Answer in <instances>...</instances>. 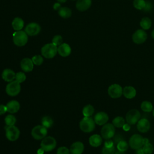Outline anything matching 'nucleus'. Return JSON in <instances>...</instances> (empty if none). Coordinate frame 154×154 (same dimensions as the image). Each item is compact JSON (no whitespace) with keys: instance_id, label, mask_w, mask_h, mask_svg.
Returning a JSON list of instances; mask_svg holds the SVG:
<instances>
[{"instance_id":"1","label":"nucleus","mask_w":154,"mask_h":154,"mask_svg":"<svg viewBox=\"0 0 154 154\" xmlns=\"http://www.w3.org/2000/svg\"><path fill=\"white\" fill-rule=\"evenodd\" d=\"M28 40V37L25 31H15L13 34V42L14 44L19 47L25 46Z\"/></svg>"},{"instance_id":"2","label":"nucleus","mask_w":154,"mask_h":154,"mask_svg":"<svg viewBox=\"0 0 154 154\" xmlns=\"http://www.w3.org/2000/svg\"><path fill=\"white\" fill-rule=\"evenodd\" d=\"M95 122L91 117H84L79 122L81 130L85 133L92 132L95 128Z\"/></svg>"},{"instance_id":"3","label":"nucleus","mask_w":154,"mask_h":154,"mask_svg":"<svg viewBox=\"0 0 154 154\" xmlns=\"http://www.w3.org/2000/svg\"><path fill=\"white\" fill-rule=\"evenodd\" d=\"M42 55L48 59L53 58L58 53V47L53 43H47L41 49Z\"/></svg>"},{"instance_id":"4","label":"nucleus","mask_w":154,"mask_h":154,"mask_svg":"<svg viewBox=\"0 0 154 154\" xmlns=\"http://www.w3.org/2000/svg\"><path fill=\"white\" fill-rule=\"evenodd\" d=\"M57 146V141L51 136L46 137L42 140L40 147L44 150L45 152H50L53 150Z\"/></svg>"},{"instance_id":"5","label":"nucleus","mask_w":154,"mask_h":154,"mask_svg":"<svg viewBox=\"0 0 154 154\" xmlns=\"http://www.w3.org/2000/svg\"><path fill=\"white\" fill-rule=\"evenodd\" d=\"M48 129L42 125L34 126L31 130L32 137L37 140H40L46 137Z\"/></svg>"},{"instance_id":"6","label":"nucleus","mask_w":154,"mask_h":154,"mask_svg":"<svg viewBox=\"0 0 154 154\" xmlns=\"http://www.w3.org/2000/svg\"><path fill=\"white\" fill-rule=\"evenodd\" d=\"M20 84L16 80L8 82L5 87L6 93L10 96H16L20 91Z\"/></svg>"},{"instance_id":"7","label":"nucleus","mask_w":154,"mask_h":154,"mask_svg":"<svg viewBox=\"0 0 154 154\" xmlns=\"http://www.w3.org/2000/svg\"><path fill=\"white\" fill-rule=\"evenodd\" d=\"M100 133L102 137L104 139H111L115 135V127L111 123H106L101 128Z\"/></svg>"},{"instance_id":"8","label":"nucleus","mask_w":154,"mask_h":154,"mask_svg":"<svg viewBox=\"0 0 154 154\" xmlns=\"http://www.w3.org/2000/svg\"><path fill=\"white\" fill-rule=\"evenodd\" d=\"M19 135L20 131L16 126H7L5 128V136L9 141H14L17 140Z\"/></svg>"},{"instance_id":"9","label":"nucleus","mask_w":154,"mask_h":154,"mask_svg":"<svg viewBox=\"0 0 154 154\" xmlns=\"http://www.w3.org/2000/svg\"><path fill=\"white\" fill-rule=\"evenodd\" d=\"M141 114L138 110L137 109H132L129 110L126 115V121L130 125H133L138 122L140 119Z\"/></svg>"},{"instance_id":"10","label":"nucleus","mask_w":154,"mask_h":154,"mask_svg":"<svg viewBox=\"0 0 154 154\" xmlns=\"http://www.w3.org/2000/svg\"><path fill=\"white\" fill-rule=\"evenodd\" d=\"M143 137L140 134H134L129 140V145L134 150H137L143 146Z\"/></svg>"},{"instance_id":"11","label":"nucleus","mask_w":154,"mask_h":154,"mask_svg":"<svg viewBox=\"0 0 154 154\" xmlns=\"http://www.w3.org/2000/svg\"><path fill=\"white\" fill-rule=\"evenodd\" d=\"M108 93L112 99L119 98L123 94V88L118 84H113L108 88Z\"/></svg>"},{"instance_id":"12","label":"nucleus","mask_w":154,"mask_h":154,"mask_svg":"<svg viewBox=\"0 0 154 154\" xmlns=\"http://www.w3.org/2000/svg\"><path fill=\"white\" fill-rule=\"evenodd\" d=\"M24 31L28 35L35 36L40 33L41 31V27L37 23L31 22L28 23L25 26Z\"/></svg>"},{"instance_id":"13","label":"nucleus","mask_w":154,"mask_h":154,"mask_svg":"<svg viewBox=\"0 0 154 154\" xmlns=\"http://www.w3.org/2000/svg\"><path fill=\"white\" fill-rule=\"evenodd\" d=\"M147 35L144 29H138L132 35V40L136 44H142L147 39Z\"/></svg>"},{"instance_id":"14","label":"nucleus","mask_w":154,"mask_h":154,"mask_svg":"<svg viewBox=\"0 0 154 154\" xmlns=\"http://www.w3.org/2000/svg\"><path fill=\"white\" fill-rule=\"evenodd\" d=\"M150 128V123L149 121L145 118L140 119L137 124V128L138 131L141 133L147 132Z\"/></svg>"},{"instance_id":"15","label":"nucleus","mask_w":154,"mask_h":154,"mask_svg":"<svg viewBox=\"0 0 154 154\" xmlns=\"http://www.w3.org/2000/svg\"><path fill=\"white\" fill-rule=\"evenodd\" d=\"M108 119L109 117L107 113L103 111L98 112L96 114L94 117V120L96 124L100 126L104 125L105 124H106L108 121Z\"/></svg>"},{"instance_id":"16","label":"nucleus","mask_w":154,"mask_h":154,"mask_svg":"<svg viewBox=\"0 0 154 154\" xmlns=\"http://www.w3.org/2000/svg\"><path fill=\"white\" fill-rule=\"evenodd\" d=\"M34 63L29 58H24L20 61V68L25 72H30L33 70Z\"/></svg>"},{"instance_id":"17","label":"nucleus","mask_w":154,"mask_h":154,"mask_svg":"<svg viewBox=\"0 0 154 154\" xmlns=\"http://www.w3.org/2000/svg\"><path fill=\"white\" fill-rule=\"evenodd\" d=\"M71 52V47L67 43H63L61 45L58 46V54L63 57H68L70 55Z\"/></svg>"},{"instance_id":"18","label":"nucleus","mask_w":154,"mask_h":154,"mask_svg":"<svg viewBox=\"0 0 154 154\" xmlns=\"http://www.w3.org/2000/svg\"><path fill=\"white\" fill-rule=\"evenodd\" d=\"M84 150V145L81 141L74 142L70 147L71 154H82Z\"/></svg>"},{"instance_id":"19","label":"nucleus","mask_w":154,"mask_h":154,"mask_svg":"<svg viewBox=\"0 0 154 154\" xmlns=\"http://www.w3.org/2000/svg\"><path fill=\"white\" fill-rule=\"evenodd\" d=\"M91 5V0H78L76 3V8L79 11L87 10Z\"/></svg>"},{"instance_id":"20","label":"nucleus","mask_w":154,"mask_h":154,"mask_svg":"<svg viewBox=\"0 0 154 154\" xmlns=\"http://www.w3.org/2000/svg\"><path fill=\"white\" fill-rule=\"evenodd\" d=\"M1 76L5 81L10 82L15 79L16 73L10 69H5L2 72Z\"/></svg>"},{"instance_id":"21","label":"nucleus","mask_w":154,"mask_h":154,"mask_svg":"<svg viewBox=\"0 0 154 154\" xmlns=\"http://www.w3.org/2000/svg\"><path fill=\"white\" fill-rule=\"evenodd\" d=\"M6 107L7 112L11 114H14L17 112L20 109V103L18 101L16 100H12L9 101L6 104Z\"/></svg>"},{"instance_id":"22","label":"nucleus","mask_w":154,"mask_h":154,"mask_svg":"<svg viewBox=\"0 0 154 154\" xmlns=\"http://www.w3.org/2000/svg\"><path fill=\"white\" fill-rule=\"evenodd\" d=\"M137 94L136 90L132 86H126L123 88V95L127 99L134 98Z\"/></svg>"},{"instance_id":"23","label":"nucleus","mask_w":154,"mask_h":154,"mask_svg":"<svg viewBox=\"0 0 154 154\" xmlns=\"http://www.w3.org/2000/svg\"><path fill=\"white\" fill-rule=\"evenodd\" d=\"M88 141L90 146L94 147H97L101 145L102 143V138L100 135L94 134L90 136Z\"/></svg>"},{"instance_id":"24","label":"nucleus","mask_w":154,"mask_h":154,"mask_svg":"<svg viewBox=\"0 0 154 154\" xmlns=\"http://www.w3.org/2000/svg\"><path fill=\"white\" fill-rule=\"evenodd\" d=\"M11 25L13 29L16 31H20L24 26V21L22 18L17 17L13 20Z\"/></svg>"},{"instance_id":"25","label":"nucleus","mask_w":154,"mask_h":154,"mask_svg":"<svg viewBox=\"0 0 154 154\" xmlns=\"http://www.w3.org/2000/svg\"><path fill=\"white\" fill-rule=\"evenodd\" d=\"M58 13L61 17L64 19H67L72 16V10L68 7H60V8L58 10Z\"/></svg>"},{"instance_id":"26","label":"nucleus","mask_w":154,"mask_h":154,"mask_svg":"<svg viewBox=\"0 0 154 154\" xmlns=\"http://www.w3.org/2000/svg\"><path fill=\"white\" fill-rule=\"evenodd\" d=\"M94 112V108L91 105H85L82 111V115L84 117H91Z\"/></svg>"},{"instance_id":"27","label":"nucleus","mask_w":154,"mask_h":154,"mask_svg":"<svg viewBox=\"0 0 154 154\" xmlns=\"http://www.w3.org/2000/svg\"><path fill=\"white\" fill-rule=\"evenodd\" d=\"M112 124L114 126V127L120 128H122L125 123V120L124 118L122 116L116 117L112 121Z\"/></svg>"},{"instance_id":"28","label":"nucleus","mask_w":154,"mask_h":154,"mask_svg":"<svg viewBox=\"0 0 154 154\" xmlns=\"http://www.w3.org/2000/svg\"><path fill=\"white\" fill-rule=\"evenodd\" d=\"M140 26L141 27L144 29V30H146L149 29L151 27L152 25V21L151 20L147 17H143L141 21H140Z\"/></svg>"},{"instance_id":"29","label":"nucleus","mask_w":154,"mask_h":154,"mask_svg":"<svg viewBox=\"0 0 154 154\" xmlns=\"http://www.w3.org/2000/svg\"><path fill=\"white\" fill-rule=\"evenodd\" d=\"M141 109L144 112H149L153 110V105L150 102L145 100V101H143L141 103Z\"/></svg>"},{"instance_id":"30","label":"nucleus","mask_w":154,"mask_h":154,"mask_svg":"<svg viewBox=\"0 0 154 154\" xmlns=\"http://www.w3.org/2000/svg\"><path fill=\"white\" fill-rule=\"evenodd\" d=\"M53 123L54 121L49 116H45L42 119V125L47 129L52 127Z\"/></svg>"},{"instance_id":"31","label":"nucleus","mask_w":154,"mask_h":154,"mask_svg":"<svg viewBox=\"0 0 154 154\" xmlns=\"http://www.w3.org/2000/svg\"><path fill=\"white\" fill-rule=\"evenodd\" d=\"M4 122L7 126H13L14 125L16 122V118L12 114H8L5 117Z\"/></svg>"},{"instance_id":"32","label":"nucleus","mask_w":154,"mask_h":154,"mask_svg":"<svg viewBox=\"0 0 154 154\" xmlns=\"http://www.w3.org/2000/svg\"><path fill=\"white\" fill-rule=\"evenodd\" d=\"M146 1L144 0H134L133 1V5L134 7L137 9L142 10L146 6Z\"/></svg>"},{"instance_id":"33","label":"nucleus","mask_w":154,"mask_h":154,"mask_svg":"<svg viewBox=\"0 0 154 154\" xmlns=\"http://www.w3.org/2000/svg\"><path fill=\"white\" fill-rule=\"evenodd\" d=\"M129 147V144L125 140H122L119 141L117 144V149L118 150L122 151V152H125L128 150Z\"/></svg>"},{"instance_id":"34","label":"nucleus","mask_w":154,"mask_h":154,"mask_svg":"<svg viewBox=\"0 0 154 154\" xmlns=\"http://www.w3.org/2000/svg\"><path fill=\"white\" fill-rule=\"evenodd\" d=\"M33 63L34 65L36 66H40L43 63V58L42 56L40 55H36L32 57L31 58Z\"/></svg>"},{"instance_id":"35","label":"nucleus","mask_w":154,"mask_h":154,"mask_svg":"<svg viewBox=\"0 0 154 154\" xmlns=\"http://www.w3.org/2000/svg\"><path fill=\"white\" fill-rule=\"evenodd\" d=\"M26 76L25 74V73L22 72H19L16 73V76H15V80L17 81L18 82L22 83L26 80Z\"/></svg>"},{"instance_id":"36","label":"nucleus","mask_w":154,"mask_h":154,"mask_svg":"<svg viewBox=\"0 0 154 154\" xmlns=\"http://www.w3.org/2000/svg\"><path fill=\"white\" fill-rule=\"evenodd\" d=\"M142 148L146 154H151L153 151V146L149 142L143 144Z\"/></svg>"},{"instance_id":"37","label":"nucleus","mask_w":154,"mask_h":154,"mask_svg":"<svg viewBox=\"0 0 154 154\" xmlns=\"http://www.w3.org/2000/svg\"><path fill=\"white\" fill-rule=\"evenodd\" d=\"M63 37L60 35H55L52 40V43H53L54 45L57 46V47L61 45L63 43Z\"/></svg>"},{"instance_id":"38","label":"nucleus","mask_w":154,"mask_h":154,"mask_svg":"<svg viewBox=\"0 0 154 154\" xmlns=\"http://www.w3.org/2000/svg\"><path fill=\"white\" fill-rule=\"evenodd\" d=\"M116 152L114 146L111 147H106L104 146L102 149V154H114Z\"/></svg>"},{"instance_id":"39","label":"nucleus","mask_w":154,"mask_h":154,"mask_svg":"<svg viewBox=\"0 0 154 154\" xmlns=\"http://www.w3.org/2000/svg\"><path fill=\"white\" fill-rule=\"evenodd\" d=\"M57 154H70V150L67 147L65 146H61L57 149Z\"/></svg>"},{"instance_id":"40","label":"nucleus","mask_w":154,"mask_h":154,"mask_svg":"<svg viewBox=\"0 0 154 154\" xmlns=\"http://www.w3.org/2000/svg\"><path fill=\"white\" fill-rule=\"evenodd\" d=\"M152 4H151L150 2H149V1H146V6H145V7L144 8L143 10H144V11H150V10H152Z\"/></svg>"},{"instance_id":"41","label":"nucleus","mask_w":154,"mask_h":154,"mask_svg":"<svg viewBox=\"0 0 154 154\" xmlns=\"http://www.w3.org/2000/svg\"><path fill=\"white\" fill-rule=\"evenodd\" d=\"M7 111L6 105L0 104V116L4 114Z\"/></svg>"},{"instance_id":"42","label":"nucleus","mask_w":154,"mask_h":154,"mask_svg":"<svg viewBox=\"0 0 154 154\" xmlns=\"http://www.w3.org/2000/svg\"><path fill=\"white\" fill-rule=\"evenodd\" d=\"M113 146H114V142H113V141L111 140L110 139L106 140V141H105V142L104 143V146H105L106 147H111Z\"/></svg>"},{"instance_id":"43","label":"nucleus","mask_w":154,"mask_h":154,"mask_svg":"<svg viewBox=\"0 0 154 154\" xmlns=\"http://www.w3.org/2000/svg\"><path fill=\"white\" fill-rule=\"evenodd\" d=\"M114 141H115L114 143H118L119 141H122V140H123V138H122V137L120 135H119V134H117V135H114Z\"/></svg>"},{"instance_id":"44","label":"nucleus","mask_w":154,"mask_h":154,"mask_svg":"<svg viewBox=\"0 0 154 154\" xmlns=\"http://www.w3.org/2000/svg\"><path fill=\"white\" fill-rule=\"evenodd\" d=\"M123 128V129L125 131H128L129 130H130L131 129V126L129 123H125V125H123V126L122 127Z\"/></svg>"},{"instance_id":"45","label":"nucleus","mask_w":154,"mask_h":154,"mask_svg":"<svg viewBox=\"0 0 154 154\" xmlns=\"http://www.w3.org/2000/svg\"><path fill=\"white\" fill-rule=\"evenodd\" d=\"M61 7V5H60V2H57V3H55L53 5V8L55 10H58Z\"/></svg>"},{"instance_id":"46","label":"nucleus","mask_w":154,"mask_h":154,"mask_svg":"<svg viewBox=\"0 0 154 154\" xmlns=\"http://www.w3.org/2000/svg\"><path fill=\"white\" fill-rule=\"evenodd\" d=\"M135 153L136 154H146L142 147H140V148L137 149L136 152H135Z\"/></svg>"},{"instance_id":"47","label":"nucleus","mask_w":154,"mask_h":154,"mask_svg":"<svg viewBox=\"0 0 154 154\" xmlns=\"http://www.w3.org/2000/svg\"><path fill=\"white\" fill-rule=\"evenodd\" d=\"M44 152H45L44 150H43V149L40 148V149H39L38 150V151H37V154H43Z\"/></svg>"},{"instance_id":"48","label":"nucleus","mask_w":154,"mask_h":154,"mask_svg":"<svg viewBox=\"0 0 154 154\" xmlns=\"http://www.w3.org/2000/svg\"><path fill=\"white\" fill-rule=\"evenodd\" d=\"M149 140L148 138H143V144H146V143H149Z\"/></svg>"},{"instance_id":"49","label":"nucleus","mask_w":154,"mask_h":154,"mask_svg":"<svg viewBox=\"0 0 154 154\" xmlns=\"http://www.w3.org/2000/svg\"><path fill=\"white\" fill-rule=\"evenodd\" d=\"M114 154H125L124 152H122V151H120V150H117L115 152V153Z\"/></svg>"},{"instance_id":"50","label":"nucleus","mask_w":154,"mask_h":154,"mask_svg":"<svg viewBox=\"0 0 154 154\" xmlns=\"http://www.w3.org/2000/svg\"><path fill=\"white\" fill-rule=\"evenodd\" d=\"M58 2H60V3H64L65 2L67 1V0H57Z\"/></svg>"},{"instance_id":"51","label":"nucleus","mask_w":154,"mask_h":154,"mask_svg":"<svg viewBox=\"0 0 154 154\" xmlns=\"http://www.w3.org/2000/svg\"><path fill=\"white\" fill-rule=\"evenodd\" d=\"M151 35H152V38H154V29L152 31Z\"/></svg>"},{"instance_id":"52","label":"nucleus","mask_w":154,"mask_h":154,"mask_svg":"<svg viewBox=\"0 0 154 154\" xmlns=\"http://www.w3.org/2000/svg\"><path fill=\"white\" fill-rule=\"evenodd\" d=\"M152 111H153V116H154V108L153 109V110H152Z\"/></svg>"},{"instance_id":"53","label":"nucleus","mask_w":154,"mask_h":154,"mask_svg":"<svg viewBox=\"0 0 154 154\" xmlns=\"http://www.w3.org/2000/svg\"><path fill=\"white\" fill-rule=\"evenodd\" d=\"M70 154H71V153H70Z\"/></svg>"}]
</instances>
